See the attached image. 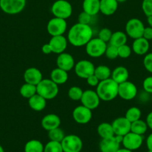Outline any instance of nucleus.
Masks as SVG:
<instances>
[{"mask_svg": "<svg viewBox=\"0 0 152 152\" xmlns=\"http://www.w3.org/2000/svg\"><path fill=\"white\" fill-rule=\"evenodd\" d=\"M116 1H117L119 3H122V2H125V1H126L127 0H116Z\"/></svg>", "mask_w": 152, "mask_h": 152, "instance_id": "obj_51", "label": "nucleus"}, {"mask_svg": "<svg viewBox=\"0 0 152 152\" xmlns=\"http://www.w3.org/2000/svg\"><path fill=\"white\" fill-rule=\"evenodd\" d=\"M143 143L142 135L137 134L134 132H130L123 137L122 144L124 148L131 151H135L139 149Z\"/></svg>", "mask_w": 152, "mask_h": 152, "instance_id": "obj_13", "label": "nucleus"}, {"mask_svg": "<svg viewBox=\"0 0 152 152\" xmlns=\"http://www.w3.org/2000/svg\"><path fill=\"white\" fill-rule=\"evenodd\" d=\"M92 117V110L83 105L75 107L72 111L73 120L78 124H87L90 122Z\"/></svg>", "mask_w": 152, "mask_h": 152, "instance_id": "obj_14", "label": "nucleus"}, {"mask_svg": "<svg viewBox=\"0 0 152 152\" xmlns=\"http://www.w3.org/2000/svg\"><path fill=\"white\" fill-rule=\"evenodd\" d=\"M132 53V48L127 44L118 47V56L122 59H127Z\"/></svg>", "mask_w": 152, "mask_h": 152, "instance_id": "obj_37", "label": "nucleus"}, {"mask_svg": "<svg viewBox=\"0 0 152 152\" xmlns=\"http://www.w3.org/2000/svg\"><path fill=\"white\" fill-rule=\"evenodd\" d=\"M147 22L148 24L149 25V26L152 28V15L151 16H147Z\"/></svg>", "mask_w": 152, "mask_h": 152, "instance_id": "obj_49", "label": "nucleus"}, {"mask_svg": "<svg viewBox=\"0 0 152 152\" xmlns=\"http://www.w3.org/2000/svg\"><path fill=\"white\" fill-rule=\"evenodd\" d=\"M151 50H152V46H151Z\"/></svg>", "mask_w": 152, "mask_h": 152, "instance_id": "obj_54", "label": "nucleus"}, {"mask_svg": "<svg viewBox=\"0 0 152 152\" xmlns=\"http://www.w3.org/2000/svg\"><path fill=\"white\" fill-rule=\"evenodd\" d=\"M145 25L140 19L132 18L127 22L125 25V33L127 36L133 39L142 37Z\"/></svg>", "mask_w": 152, "mask_h": 152, "instance_id": "obj_7", "label": "nucleus"}, {"mask_svg": "<svg viewBox=\"0 0 152 152\" xmlns=\"http://www.w3.org/2000/svg\"><path fill=\"white\" fill-rule=\"evenodd\" d=\"M145 122L146 123H147V126L148 127V129L152 130V111H151V112L147 115Z\"/></svg>", "mask_w": 152, "mask_h": 152, "instance_id": "obj_47", "label": "nucleus"}, {"mask_svg": "<svg viewBox=\"0 0 152 152\" xmlns=\"http://www.w3.org/2000/svg\"><path fill=\"white\" fill-rule=\"evenodd\" d=\"M111 73L112 71L110 68L104 65H101L95 67V71H94V74L98 77L100 81L110 78L111 77Z\"/></svg>", "mask_w": 152, "mask_h": 152, "instance_id": "obj_31", "label": "nucleus"}, {"mask_svg": "<svg viewBox=\"0 0 152 152\" xmlns=\"http://www.w3.org/2000/svg\"><path fill=\"white\" fill-rule=\"evenodd\" d=\"M0 152H4V148H3V147L1 145H0Z\"/></svg>", "mask_w": 152, "mask_h": 152, "instance_id": "obj_52", "label": "nucleus"}, {"mask_svg": "<svg viewBox=\"0 0 152 152\" xmlns=\"http://www.w3.org/2000/svg\"><path fill=\"white\" fill-rule=\"evenodd\" d=\"M137 87L134 83L128 80L119 84L118 96L124 100H132L137 96Z\"/></svg>", "mask_w": 152, "mask_h": 152, "instance_id": "obj_10", "label": "nucleus"}, {"mask_svg": "<svg viewBox=\"0 0 152 152\" xmlns=\"http://www.w3.org/2000/svg\"><path fill=\"white\" fill-rule=\"evenodd\" d=\"M107 59H115L118 57V48L116 46H113L112 45H109L107 46L105 53H104Z\"/></svg>", "mask_w": 152, "mask_h": 152, "instance_id": "obj_39", "label": "nucleus"}, {"mask_svg": "<svg viewBox=\"0 0 152 152\" xmlns=\"http://www.w3.org/2000/svg\"><path fill=\"white\" fill-rule=\"evenodd\" d=\"M146 145L148 150H152V133L148 136L146 139Z\"/></svg>", "mask_w": 152, "mask_h": 152, "instance_id": "obj_48", "label": "nucleus"}, {"mask_svg": "<svg viewBox=\"0 0 152 152\" xmlns=\"http://www.w3.org/2000/svg\"><path fill=\"white\" fill-rule=\"evenodd\" d=\"M51 11L55 17L66 19L72 14V6L66 0H57L52 4Z\"/></svg>", "mask_w": 152, "mask_h": 152, "instance_id": "obj_4", "label": "nucleus"}, {"mask_svg": "<svg viewBox=\"0 0 152 152\" xmlns=\"http://www.w3.org/2000/svg\"><path fill=\"white\" fill-rule=\"evenodd\" d=\"M95 68V67L94 66V64L86 59H82V60L78 61L74 67L75 73L76 75L79 78L85 79V80L89 76L94 74Z\"/></svg>", "mask_w": 152, "mask_h": 152, "instance_id": "obj_11", "label": "nucleus"}, {"mask_svg": "<svg viewBox=\"0 0 152 152\" xmlns=\"http://www.w3.org/2000/svg\"><path fill=\"white\" fill-rule=\"evenodd\" d=\"M143 65L147 71L152 74V52L145 54L143 59Z\"/></svg>", "mask_w": 152, "mask_h": 152, "instance_id": "obj_41", "label": "nucleus"}, {"mask_svg": "<svg viewBox=\"0 0 152 152\" xmlns=\"http://www.w3.org/2000/svg\"><path fill=\"white\" fill-rule=\"evenodd\" d=\"M148 129V127L146 122L143 121L141 119L131 123V132L137 134H145L147 132Z\"/></svg>", "mask_w": 152, "mask_h": 152, "instance_id": "obj_30", "label": "nucleus"}, {"mask_svg": "<svg viewBox=\"0 0 152 152\" xmlns=\"http://www.w3.org/2000/svg\"><path fill=\"white\" fill-rule=\"evenodd\" d=\"M142 9L146 16L152 15V0H143L142 2Z\"/></svg>", "mask_w": 152, "mask_h": 152, "instance_id": "obj_40", "label": "nucleus"}, {"mask_svg": "<svg viewBox=\"0 0 152 152\" xmlns=\"http://www.w3.org/2000/svg\"><path fill=\"white\" fill-rule=\"evenodd\" d=\"M67 29V22L66 19L55 17L49 21L46 25V30L51 37L63 35Z\"/></svg>", "mask_w": 152, "mask_h": 152, "instance_id": "obj_9", "label": "nucleus"}, {"mask_svg": "<svg viewBox=\"0 0 152 152\" xmlns=\"http://www.w3.org/2000/svg\"><path fill=\"white\" fill-rule=\"evenodd\" d=\"M127 40H128V36H127L126 33L119 31L113 32L109 43H110V45L118 48L119 46L126 44Z\"/></svg>", "mask_w": 152, "mask_h": 152, "instance_id": "obj_27", "label": "nucleus"}, {"mask_svg": "<svg viewBox=\"0 0 152 152\" xmlns=\"http://www.w3.org/2000/svg\"><path fill=\"white\" fill-rule=\"evenodd\" d=\"M44 145L38 140H31L25 143V152H43Z\"/></svg>", "mask_w": 152, "mask_h": 152, "instance_id": "obj_29", "label": "nucleus"}, {"mask_svg": "<svg viewBox=\"0 0 152 152\" xmlns=\"http://www.w3.org/2000/svg\"><path fill=\"white\" fill-rule=\"evenodd\" d=\"M56 65L58 68L69 72L74 68L75 62L74 58L70 53L63 52L58 54L56 59Z\"/></svg>", "mask_w": 152, "mask_h": 152, "instance_id": "obj_18", "label": "nucleus"}, {"mask_svg": "<svg viewBox=\"0 0 152 152\" xmlns=\"http://www.w3.org/2000/svg\"><path fill=\"white\" fill-rule=\"evenodd\" d=\"M50 79L57 85L65 84L69 79L68 72L57 67L54 68L50 74Z\"/></svg>", "mask_w": 152, "mask_h": 152, "instance_id": "obj_25", "label": "nucleus"}, {"mask_svg": "<svg viewBox=\"0 0 152 152\" xmlns=\"http://www.w3.org/2000/svg\"><path fill=\"white\" fill-rule=\"evenodd\" d=\"M107 46V43L100 39L98 37L92 38L85 45V50L88 56L98 58L105 53Z\"/></svg>", "mask_w": 152, "mask_h": 152, "instance_id": "obj_5", "label": "nucleus"}, {"mask_svg": "<svg viewBox=\"0 0 152 152\" xmlns=\"http://www.w3.org/2000/svg\"><path fill=\"white\" fill-rule=\"evenodd\" d=\"M37 93L48 99H53L59 93L58 85L54 83L51 79H43L37 85Z\"/></svg>", "mask_w": 152, "mask_h": 152, "instance_id": "obj_3", "label": "nucleus"}, {"mask_svg": "<svg viewBox=\"0 0 152 152\" xmlns=\"http://www.w3.org/2000/svg\"><path fill=\"white\" fill-rule=\"evenodd\" d=\"M28 102L30 108L34 111H41L46 107V99L37 93L30 97Z\"/></svg>", "mask_w": 152, "mask_h": 152, "instance_id": "obj_23", "label": "nucleus"}, {"mask_svg": "<svg viewBox=\"0 0 152 152\" xmlns=\"http://www.w3.org/2000/svg\"><path fill=\"white\" fill-rule=\"evenodd\" d=\"M113 32H112L110 28H103L100 30V31L98 32V37L101 39L102 41H104V42L107 43L110 41V38H111V36Z\"/></svg>", "mask_w": 152, "mask_h": 152, "instance_id": "obj_38", "label": "nucleus"}, {"mask_svg": "<svg viewBox=\"0 0 152 152\" xmlns=\"http://www.w3.org/2000/svg\"><path fill=\"white\" fill-rule=\"evenodd\" d=\"M48 136H49L50 140L61 142V141L63 140V139L66 135L63 131L61 128L58 127L49 131L48 132Z\"/></svg>", "mask_w": 152, "mask_h": 152, "instance_id": "obj_34", "label": "nucleus"}, {"mask_svg": "<svg viewBox=\"0 0 152 152\" xmlns=\"http://www.w3.org/2000/svg\"><path fill=\"white\" fill-rule=\"evenodd\" d=\"M23 79L25 83L37 86L43 80V74L38 68L31 67L25 70L23 74Z\"/></svg>", "mask_w": 152, "mask_h": 152, "instance_id": "obj_19", "label": "nucleus"}, {"mask_svg": "<svg viewBox=\"0 0 152 152\" xmlns=\"http://www.w3.org/2000/svg\"><path fill=\"white\" fill-rule=\"evenodd\" d=\"M43 152H63L61 142L50 140L44 146Z\"/></svg>", "mask_w": 152, "mask_h": 152, "instance_id": "obj_36", "label": "nucleus"}, {"mask_svg": "<svg viewBox=\"0 0 152 152\" xmlns=\"http://www.w3.org/2000/svg\"><path fill=\"white\" fill-rule=\"evenodd\" d=\"M63 152H80L83 148L82 140L75 134L66 135L61 141Z\"/></svg>", "mask_w": 152, "mask_h": 152, "instance_id": "obj_8", "label": "nucleus"}, {"mask_svg": "<svg viewBox=\"0 0 152 152\" xmlns=\"http://www.w3.org/2000/svg\"><path fill=\"white\" fill-rule=\"evenodd\" d=\"M93 31L89 25L77 23L70 28L67 34V40L75 47H82L92 38Z\"/></svg>", "mask_w": 152, "mask_h": 152, "instance_id": "obj_1", "label": "nucleus"}, {"mask_svg": "<svg viewBox=\"0 0 152 152\" xmlns=\"http://www.w3.org/2000/svg\"><path fill=\"white\" fill-rule=\"evenodd\" d=\"M92 16L91 15L88 14L87 13L84 11H82L80 14L78 15L77 21L79 23L84 24V25H89L91 20H92Z\"/></svg>", "mask_w": 152, "mask_h": 152, "instance_id": "obj_42", "label": "nucleus"}, {"mask_svg": "<svg viewBox=\"0 0 152 152\" xmlns=\"http://www.w3.org/2000/svg\"><path fill=\"white\" fill-rule=\"evenodd\" d=\"M19 94L22 97L28 99L37 94V86L25 83L19 88Z\"/></svg>", "mask_w": 152, "mask_h": 152, "instance_id": "obj_32", "label": "nucleus"}, {"mask_svg": "<svg viewBox=\"0 0 152 152\" xmlns=\"http://www.w3.org/2000/svg\"><path fill=\"white\" fill-rule=\"evenodd\" d=\"M61 123V118H60L59 116L55 114H46L43 117L41 120L42 127L47 132L60 127Z\"/></svg>", "mask_w": 152, "mask_h": 152, "instance_id": "obj_20", "label": "nucleus"}, {"mask_svg": "<svg viewBox=\"0 0 152 152\" xmlns=\"http://www.w3.org/2000/svg\"><path fill=\"white\" fill-rule=\"evenodd\" d=\"M142 87L146 93L152 94V76L146 77L143 80Z\"/></svg>", "mask_w": 152, "mask_h": 152, "instance_id": "obj_43", "label": "nucleus"}, {"mask_svg": "<svg viewBox=\"0 0 152 152\" xmlns=\"http://www.w3.org/2000/svg\"><path fill=\"white\" fill-rule=\"evenodd\" d=\"M142 116V111L137 107H131L127 110L126 113H125V117L129 120L131 123L138 120L141 118Z\"/></svg>", "mask_w": 152, "mask_h": 152, "instance_id": "obj_33", "label": "nucleus"}, {"mask_svg": "<svg viewBox=\"0 0 152 152\" xmlns=\"http://www.w3.org/2000/svg\"><path fill=\"white\" fill-rule=\"evenodd\" d=\"M83 11L92 16H95L100 12V0H83Z\"/></svg>", "mask_w": 152, "mask_h": 152, "instance_id": "obj_26", "label": "nucleus"}, {"mask_svg": "<svg viewBox=\"0 0 152 152\" xmlns=\"http://www.w3.org/2000/svg\"><path fill=\"white\" fill-rule=\"evenodd\" d=\"M83 91L78 86H72L68 90V96L73 101L80 100Z\"/></svg>", "mask_w": 152, "mask_h": 152, "instance_id": "obj_35", "label": "nucleus"}, {"mask_svg": "<svg viewBox=\"0 0 152 152\" xmlns=\"http://www.w3.org/2000/svg\"><path fill=\"white\" fill-rule=\"evenodd\" d=\"M116 152H133V151H131V150H128L127 148H119Z\"/></svg>", "mask_w": 152, "mask_h": 152, "instance_id": "obj_50", "label": "nucleus"}, {"mask_svg": "<svg viewBox=\"0 0 152 152\" xmlns=\"http://www.w3.org/2000/svg\"><path fill=\"white\" fill-rule=\"evenodd\" d=\"M119 84L110 78L100 81L96 87L95 91L100 99L104 102H110L118 96Z\"/></svg>", "mask_w": 152, "mask_h": 152, "instance_id": "obj_2", "label": "nucleus"}, {"mask_svg": "<svg viewBox=\"0 0 152 152\" xmlns=\"http://www.w3.org/2000/svg\"><path fill=\"white\" fill-rule=\"evenodd\" d=\"M123 137L114 135L111 137L101 139L99 143L101 152H116L120 148Z\"/></svg>", "mask_w": 152, "mask_h": 152, "instance_id": "obj_12", "label": "nucleus"}, {"mask_svg": "<svg viewBox=\"0 0 152 152\" xmlns=\"http://www.w3.org/2000/svg\"><path fill=\"white\" fill-rule=\"evenodd\" d=\"M86 83L89 85L91 87H97V86L99 83L100 80H98V77L95 75V74H92V75L89 76V77L86 79Z\"/></svg>", "mask_w": 152, "mask_h": 152, "instance_id": "obj_44", "label": "nucleus"}, {"mask_svg": "<svg viewBox=\"0 0 152 152\" xmlns=\"http://www.w3.org/2000/svg\"><path fill=\"white\" fill-rule=\"evenodd\" d=\"M26 0H0V9L9 15H16L24 10Z\"/></svg>", "mask_w": 152, "mask_h": 152, "instance_id": "obj_6", "label": "nucleus"}, {"mask_svg": "<svg viewBox=\"0 0 152 152\" xmlns=\"http://www.w3.org/2000/svg\"><path fill=\"white\" fill-rule=\"evenodd\" d=\"M128 77H129L128 70L124 66L116 67L111 73V78L118 84L128 80Z\"/></svg>", "mask_w": 152, "mask_h": 152, "instance_id": "obj_24", "label": "nucleus"}, {"mask_svg": "<svg viewBox=\"0 0 152 152\" xmlns=\"http://www.w3.org/2000/svg\"><path fill=\"white\" fill-rule=\"evenodd\" d=\"M142 37L146 39L147 40H151L152 39V28L151 27H145L144 31H143Z\"/></svg>", "mask_w": 152, "mask_h": 152, "instance_id": "obj_45", "label": "nucleus"}, {"mask_svg": "<svg viewBox=\"0 0 152 152\" xmlns=\"http://www.w3.org/2000/svg\"><path fill=\"white\" fill-rule=\"evenodd\" d=\"M80 101L81 105H84L85 107L92 111L99 106L101 99L95 91L86 90L83 91Z\"/></svg>", "mask_w": 152, "mask_h": 152, "instance_id": "obj_15", "label": "nucleus"}, {"mask_svg": "<svg viewBox=\"0 0 152 152\" xmlns=\"http://www.w3.org/2000/svg\"><path fill=\"white\" fill-rule=\"evenodd\" d=\"M48 43L52 48V53L60 54L63 52H65L68 45V40L63 35L55 36L52 37Z\"/></svg>", "mask_w": 152, "mask_h": 152, "instance_id": "obj_17", "label": "nucleus"}, {"mask_svg": "<svg viewBox=\"0 0 152 152\" xmlns=\"http://www.w3.org/2000/svg\"><path fill=\"white\" fill-rule=\"evenodd\" d=\"M148 152H152V150H148Z\"/></svg>", "mask_w": 152, "mask_h": 152, "instance_id": "obj_53", "label": "nucleus"}, {"mask_svg": "<svg viewBox=\"0 0 152 152\" xmlns=\"http://www.w3.org/2000/svg\"><path fill=\"white\" fill-rule=\"evenodd\" d=\"M150 48V44L148 40L145 39L144 37L135 39L132 44V51L136 54L142 56L147 54Z\"/></svg>", "mask_w": 152, "mask_h": 152, "instance_id": "obj_21", "label": "nucleus"}, {"mask_svg": "<svg viewBox=\"0 0 152 152\" xmlns=\"http://www.w3.org/2000/svg\"><path fill=\"white\" fill-rule=\"evenodd\" d=\"M42 51H43V53H44V54H50V53H52V48H51L49 43L44 44L42 46Z\"/></svg>", "mask_w": 152, "mask_h": 152, "instance_id": "obj_46", "label": "nucleus"}, {"mask_svg": "<svg viewBox=\"0 0 152 152\" xmlns=\"http://www.w3.org/2000/svg\"><path fill=\"white\" fill-rule=\"evenodd\" d=\"M118 6L119 2L116 0H100V12L105 16L114 14Z\"/></svg>", "mask_w": 152, "mask_h": 152, "instance_id": "obj_22", "label": "nucleus"}, {"mask_svg": "<svg viewBox=\"0 0 152 152\" xmlns=\"http://www.w3.org/2000/svg\"><path fill=\"white\" fill-rule=\"evenodd\" d=\"M97 133L101 139L111 137L115 135L112 124L109 123H101L98 125L97 128Z\"/></svg>", "mask_w": 152, "mask_h": 152, "instance_id": "obj_28", "label": "nucleus"}, {"mask_svg": "<svg viewBox=\"0 0 152 152\" xmlns=\"http://www.w3.org/2000/svg\"><path fill=\"white\" fill-rule=\"evenodd\" d=\"M111 124L115 135L124 137L131 132V123L125 117H117Z\"/></svg>", "mask_w": 152, "mask_h": 152, "instance_id": "obj_16", "label": "nucleus"}]
</instances>
